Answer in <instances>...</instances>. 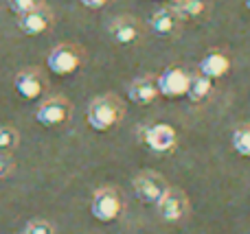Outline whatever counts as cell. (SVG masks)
I'll return each mask as SVG.
<instances>
[{
	"instance_id": "1",
	"label": "cell",
	"mask_w": 250,
	"mask_h": 234,
	"mask_svg": "<svg viewBox=\"0 0 250 234\" xmlns=\"http://www.w3.org/2000/svg\"><path fill=\"white\" fill-rule=\"evenodd\" d=\"M125 116V103L117 94H101L88 103L86 109V123L92 131H105L114 129Z\"/></svg>"
},
{
	"instance_id": "2",
	"label": "cell",
	"mask_w": 250,
	"mask_h": 234,
	"mask_svg": "<svg viewBox=\"0 0 250 234\" xmlns=\"http://www.w3.org/2000/svg\"><path fill=\"white\" fill-rule=\"evenodd\" d=\"M125 201L119 188L114 186H101L92 193L90 199V215L99 223H114L123 215Z\"/></svg>"
},
{
	"instance_id": "3",
	"label": "cell",
	"mask_w": 250,
	"mask_h": 234,
	"mask_svg": "<svg viewBox=\"0 0 250 234\" xmlns=\"http://www.w3.org/2000/svg\"><path fill=\"white\" fill-rule=\"evenodd\" d=\"M83 64V51L77 44H57L46 57V68L57 77H68L77 72Z\"/></svg>"
},
{
	"instance_id": "4",
	"label": "cell",
	"mask_w": 250,
	"mask_h": 234,
	"mask_svg": "<svg viewBox=\"0 0 250 234\" xmlns=\"http://www.w3.org/2000/svg\"><path fill=\"white\" fill-rule=\"evenodd\" d=\"M132 188H134V195H136L138 201H143V204H147V206H156L171 186H169L167 180L160 173H156V171H141V173L134 175Z\"/></svg>"
},
{
	"instance_id": "5",
	"label": "cell",
	"mask_w": 250,
	"mask_h": 234,
	"mask_svg": "<svg viewBox=\"0 0 250 234\" xmlns=\"http://www.w3.org/2000/svg\"><path fill=\"white\" fill-rule=\"evenodd\" d=\"M141 140L154 153H171L178 147V131L169 123H151L141 131Z\"/></svg>"
},
{
	"instance_id": "6",
	"label": "cell",
	"mask_w": 250,
	"mask_h": 234,
	"mask_svg": "<svg viewBox=\"0 0 250 234\" xmlns=\"http://www.w3.org/2000/svg\"><path fill=\"white\" fill-rule=\"evenodd\" d=\"M189 197L185 191H178V188H169L165 193V197L156 204V213H158L160 221L165 223H180L189 217Z\"/></svg>"
},
{
	"instance_id": "7",
	"label": "cell",
	"mask_w": 250,
	"mask_h": 234,
	"mask_svg": "<svg viewBox=\"0 0 250 234\" xmlns=\"http://www.w3.org/2000/svg\"><path fill=\"white\" fill-rule=\"evenodd\" d=\"M70 114H73V105L66 96H51L35 109V121L42 127H60L70 121Z\"/></svg>"
},
{
	"instance_id": "8",
	"label": "cell",
	"mask_w": 250,
	"mask_h": 234,
	"mask_svg": "<svg viewBox=\"0 0 250 234\" xmlns=\"http://www.w3.org/2000/svg\"><path fill=\"white\" fill-rule=\"evenodd\" d=\"M187 86H189V72L180 66H169L156 77V88L158 96L165 99H182L187 96Z\"/></svg>"
},
{
	"instance_id": "9",
	"label": "cell",
	"mask_w": 250,
	"mask_h": 234,
	"mask_svg": "<svg viewBox=\"0 0 250 234\" xmlns=\"http://www.w3.org/2000/svg\"><path fill=\"white\" fill-rule=\"evenodd\" d=\"M13 88L16 92L26 101H35L44 94L46 90V77L40 68H24L16 74L13 79Z\"/></svg>"
},
{
	"instance_id": "10",
	"label": "cell",
	"mask_w": 250,
	"mask_h": 234,
	"mask_svg": "<svg viewBox=\"0 0 250 234\" xmlns=\"http://www.w3.org/2000/svg\"><path fill=\"white\" fill-rule=\"evenodd\" d=\"M182 29V20L171 7H160L151 13L149 31L160 39H173Z\"/></svg>"
},
{
	"instance_id": "11",
	"label": "cell",
	"mask_w": 250,
	"mask_h": 234,
	"mask_svg": "<svg viewBox=\"0 0 250 234\" xmlns=\"http://www.w3.org/2000/svg\"><path fill=\"white\" fill-rule=\"evenodd\" d=\"M108 33L112 37V42L121 44V46H132V44H136L141 39L143 24L134 16H119L110 22Z\"/></svg>"
},
{
	"instance_id": "12",
	"label": "cell",
	"mask_w": 250,
	"mask_h": 234,
	"mask_svg": "<svg viewBox=\"0 0 250 234\" xmlns=\"http://www.w3.org/2000/svg\"><path fill=\"white\" fill-rule=\"evenodd\" d=\"M51 26H53V11L48 7H44V4L35 7L29 13L18 16V29L24 35H29V37H38V35L46 33Z\"/></svg>"
},
{
	"instance_id": "13",
	"label": "cell",
	"mask_w": 250,
	"mask_h": 234,
	"mask_svg": "<svg viewBox=\"0 0 250 234\" xmlns=\"http://www.w3.org/2000/svg\"><path fill=\"white\" fill-rule=\"evenodd\" d=\"M230 68H233V61L224 51H208L198 64V72L202 77L211 79V81L226 77L230 72Z\"/></svg>"
},
{
	"instance_id": "14",
	"label": "cell",
	"mask_w": 250,
	"mask_h": 234,
	"mask_svg": "<svg viewBox=\"0 0 250 234\" xmlns=\"http://www.w3.org/2000/svg\"><path fill=\"white\" fill-rule=\"evenodd\" d=\"M127 99L132 101L138 108H145V105L154 103L158 99V88H156V77L151 74H143L136 77L132 83L127 86Z\"/></svg>"
},
{
	"instance_id": "15",
	"label": "cell",
	"mask_w": 250,
	"mask_h": 234,
	"mask_svg": "<svg viewBox=\"0 0 250 234\" xmlns=\"http://www.w3.org/2000/svg\"><path fill=\"white\" fill-rule=\"evenodd\" d=\"M171 9L182 22H198L207 16V0H176Z\"/></svg>"
},
{
	"instance_id": "16",
	"label": "cell",
	"mask_w": 250,
	"mask_h": 234,
	"mask_svg": "<svg viewBox=\"0 0 250 234\" xmlns=\"http://www.w3.org/2000/svg\"><path fill=\"white\" fill-rule=\"evenodd\" d=\"M213 94V81L202 77L200 72L189 74V86H187V99L193 103H202Z\"/></svg>"
},
{
	"instance_id": "17",
	"label": "cell",
	"mask_w": 250,
	"mask_h": 234,
	"mask_svg": "<svg viewBox=\"0 0 250 234\" xmlns=\"http://www.w3.org/2000/svg\"><path fill=\"white\" fill-rule=\"evenodd\" d=\"M230 147L237 156L250 158V125H242L230 136Z\"/></svg>"
},
{
	"instance_id": "18",
	"label": "cell",
	"mask_w": 250,
	"mask_h": 234,
	"mask_svg": "<svg viewBox=\"0 0 250 234\" xmlns=\"http://www.w3.org/2000/svg\"><path fill=\"white\" fill-rule=\"evenodd\" d=\"M18 144H20V134H18L16 127L0 125V153L11 156V151H16Z\"/></svg>"
},
{
	"instance_id": "19",
	"label": "cell",
	"mask_w": 250,
	"mask_h": 234,
	"mask_svg": "<svg viewBox=\"0 0 250 234\" xmlns=\"http://www.w3.org/2000/svg\"><path fill=\"white\" fill-rule=\"evenodd\" d=\"M22 234H55V226L46 219H31Z\"/></svg>"
},
{
	"instance_id": "20",
	"label": "cell",
	"mask_w": 250,
	"mask_h": 234,
	"mask_svg": "<svg viewBox=\"0 0 250 234\" xmlns=\"http://www.w3.org/2000/svg\"><path fill=\"white\" fill-rule=\"evenodd\" d=\"M7 4L16 16H22V13H29V11H33L35 7H40L42 0H7Z\"/></svg>"
},
{
	"instance_id": "21",
	"label": "cell",
	"mask_w": 250,
	"mask_h": 234,
	"mask_svg": "<svg viewBox=\"0 0 250 234\" xmlns=\"http://www.w3.org/2000/svg\"><path fill=\"white\" fill-rule=\"evenodd\" d=\"M13 169H16V162H13V158L9 156V153H0V180L9 178V175L13 173Z\"/></svg>"
},
{
	"instance_id": "22",
	"label": "cell",
	"mask_w": 250,
	"mask_h": 234,
	"mask_svg": "<svg viewBox=\"0 0 250 234\" xmlns=\"http://www.w3.org/2000/svg\"><path fill=\"white\" fill-rule=\"evenodd\" d=\"M79 2H82V7H86V9H92V11H99V9L108 7L110 0H79Z\"/></svg>"
},
{
	"instance_id": "23",
	"label": "cell",
	"mask_w": 250,
	"mask_h": 234,
	"mask_svg": "<svg viewBox=\"0 0 250 234\" xmlns=\"http://www.w3.org/2000/svg\"><path fill=\"white\" fill-rule=\"evenodd\" d=\"M244 7H246L248 11H250V0H244Z\"/></svg>"
}]
</instances>
